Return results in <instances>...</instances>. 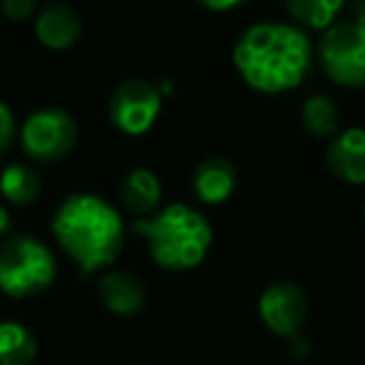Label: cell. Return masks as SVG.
Here are the masks:
<instances>
[{
  "label": "cell",
  "mask_w": 365,
  "mask_h": 365,
  "mask_svg": "<svg viewBox=\"0 0 365 365\" xmlns=\"http://www.w3.org/2000/svg\"><path fill=\"white\" fill-rule=\"evenodd\" d=\"M313 61L310 38L293 23H253L238 36L233 63L260 93H285L303 83Z\"/></svg>",
  "instance_id": "6da1fadb"
},
{
  "label": "cell",
  "mask_w": 365,
  "mask_h": 365,
  "mask_svg": "<svg viewBox=\"0 0 365 365\" xmlns=\"http://www.w3.org/2000/svg\"><path fill=\"white\" fill-rule=\"evenodd\" d=\"M51 233L83 273L115 263L125 245V225L118 208L96 193L68 195L53 213Z\"/></svg>",
  "instance_id": "7a4b0ae2"
},
{
  "label": "cell",
  "mask_w": 365,
  "mask_h": 365,
  "mask_svg": "<svg viewBox=\"0 0 365 365\" xmlns=\"http://www.w3.org/2000/svg\"><path fill=\"white\" fill-rule=\"evenodd\" d=\"M133 230L143 235L150 258L165 270L198 268L213 243L208 218L185 203L163 205L158 213L138 218Z\"/></svg>",
  "instance_id": "3957f363"
},
{
  "label": "cell",
  "mask_w": 365,
  "mask_h": 365,
  "mask_svg": "<svg viewBox=\"0 0 365 365\" xmlns=\"http://www.w3.org/2000/svg\"><path fill=\"white\" fill-rule=\"evenodd\" d=\"M58 263L36 235H13L0 243V290L11 298H33L53 285Z\"/></svg>",
  "instance_id": "277c9868"
},
{
  "label": "cell",
  "mask_w": 365,
  "mask_h": 365,
  "mask_svg": "<svg viewBox=\"0 0 365 365\" xmlns=\"http://www.w3.org/2000/svg\"><path fill=\"white\" fill-rule=\"evenodd\" d=\"M318 56L330 81L345 88H365V3L355 8V18L335 21L323 33Z\"/></svg>",
  "instance_id": "5b68a950"
},
{
  "label": "cell",
  "mask_w": 365,
  "mask_h": 365,
  "mask_svg": "<svg viewBox=\"0 0 365 365\" xmlns=\"http://www.w3.org/2000/svg\"><path fill=\"white\" fill-rule=\"evenodd\" d=\"M78 140L76 118L63 108H41L21 128V145L38 163H56L73 150Z\"/></svg>",
  "instance_id": "8992f818"
},
{
  "label": "cell",
  "mask_w": 365,
  "mask_h": 365,
  "mask_svg": "<svg viewBox=\"0 0 365 365\" xmlns=\"http://www.w3.org/2000/svg\"><path fill=\"white\" fill-rule=\"evenodd\" d=\"M163 110V91L145 78H128L108 98V118L125 135H143Z\"/></svg>",
  "instance_id": "52a82bcc"
},
{
  "label": "cell",
  "mask_w": 365,
  "mask_h": 365,
  "mask_svg": "<svg viewBox=\"0 0 365 365\" xmlns=\"http://www.w3.org/2000/svg\"><path fill=\"white\" fill-rule=\"evenodd\" d=\"M258 313L280 338H295L308 320V295L293 280H275L260 293Z\"/></svg>",
  "instance_id": "ba28073f"
},
{
  "label": "cell",
  "mask_w": 365,
  "mask_h": 365,
  "mask_svg": "<svg viewBox=\"0 0 365 365\" xmlns=\"http://www.w3.org/2000/svg\"><path fill=\"white\" fill-rule=\"evenodd\" d=\"M330 173L350 185L365 182V128H345L330 140L325 153Z\"/></svg>",
  "instance_id": "9c48e42d"
},
{
  "label": "cell",
  "mask_w": 365,
  "mask_h": 365,
  "mask_svg": "<svg viewBox=\"0 0 365 365\" xmlns=\"http://www.w3.org/2000/svg\"><path fill=\"white\" fill-rule=\"evenodd\" d=\"M83 18L68 3H48L36 16V38L46 48L66 51L81 41Z\"/></svg>",
  "instance_id": "30bf717a"
},
{
  "label": "cell",
  "mask_w": 365,
  "mask_h": 365,
  "mask_svg": "<svg viewBox=\"0 0 365 365\" xmlns=\"http://www.w3.org/2000/svg\"><path fill=\"white\" fill-rule=\"evenodd\" d=\"M235 182H238V170H235L233 160L225 155L205 158L193 170V193L200 203H225L233 195Z\"/></svg>",
  "instance_id": "8fae6325"
},
{
  "label": "cell",
  "mask_w": 365,
  "mask_h": 365,
  "mask_svg": "<svg viewBox=\"0 0 365 365\" xmlns=\"http://www.w3.org/2000/svg\"><path fill=\"white\" fill-rule=\"evenodd\" d=\"M98 298L110 313L133 315L145 305V288L133 273L110 270L98 280Z\"/></svg>",
  "instance_id": "7c38bea8"
},
{
  "label": "cell",
  "mask_w": 365,
  "mask_h": 365,
  "mask_svg": "<svg viewBox=\"0 0 365 365\" xmlns=\"http://www.w3.org/2000/svg\"><path fill=\"white\" fill-rule=\"evenodd\" d=\"M120 200L128 210H133L140 218L158 213L163 203L160 178L150 168H133L120 182Z\"/></svg>",
  "instance_id": "4fadbf2b"
},
{
  "label": "cell",
  "mask_w": 365,
  "mask_h": 365,
  "mask_svg": "<svg viewBox=\"0 0 365 365\" xmlns=\"http://www.w3.org/2000/svg\"><path fill=\"white\" fill-rule=\"evenodd\" d=\"M43 193V180L28 163H8L0 170V195L13 205H33Z\"/></svg>",
  "instance_id": "5bb4252c"
},
{
  "label": "cell",
  "mask_w": 365,
  "mask_h": 365,
  "mask_svg": "<svg viewBox=\"0 0 365 365\" xmlns=\"http://www.w3.org/2000/svg\"><path fill=\"white\" fill-rule=\"evenodd\" d=\"M38 355V340L31 328L16 320L0 323V365H31Z\"/></svg>",
  "instance_id": "9a60e30c"
},
{
  "label": "cell",
  "mask_w": 365,
  "mask_h": 365,
  "mask_svg": "<svg viewBox=\"0 0 365 365\" xmlns=\"http://www.w3.org/2000/svg\"><path fill=\"white\" fill-rule=\"evenodd\" d=\"M300 120L303 125L308 128L310 135H318V138H328L338 130L340 125V110L335 106L333 98L328 96H310L308 101L303 103L300 108Z\"/></svg>",
  "instance_id": "2e32d148"
},
{
  "label": "cell",
  "mask_w": 365,
  "mask_h": 365,
  "mask_svg": "<svg viewBox=\"0 0 365 365\" xmlns=\"http://www.w3.org/2000/svg\"><path fill=\"white\" fill-rule=\"evenodd\" d=\"M285 11L300 26L328 31L338 18V13L343 11V0H290Z\"/></svg>",
  "instance_id": "e0dca14e"
},
{
  "label": "cell",
  "mask_w": 365,
  "mask_h": 365,
  "mask_svg": "<svg viewBox=\"0 0 365 365\" xmlns=\"http://www.w3.org/2000/svg\"><path fill=\"white\" fill-rule=\"evenodd\" d=\"M16 115L6 101H0V155L13 145L16 140Z\"/></svg>",
  "instance_id": "ac0fdd59"
},
{
  "label": "cell",
  "mask_w": 365,
  "mask_h": 365,
  "mask_svg": "<svg viewBox=\"0 0 365 365\" xmlns=\"http://www.w3.org/2000/svg\"><path fill=\"white\" fill-rule=\"evenodd\" d=\"M0 11L6 13L11 21L21 23V21H28L31 16H36L38 6L33 0H6V3L0 6Z\"/></svg>",
  "instance_id": "d6986e66"
},
{
  "label": "cell",
  "mask_w": 365,
  "mask_h": 365,
  "mask_svg": "<svg viewBox=\"0 0 365 365\" xmlns=\"http://www.w3.org/2000/svg\"><path fill=\"white\" fill-rule=\"evenodd\" d=\"M203 8H208V11H230V8H240L238 0H205V3H200Z\"/></svg>",
  "instance_id": "ffe728a7"
},
{
  "label": "cell",
  "mask_w": 365,
  "mask_h": 365,
  "mask_svg": "<svg viewBox=\"0 0 365 365\" xmlns=\"http://www.w3.org/2000/svg\"><path fill=\"white\" fill-rule=\"evenodd\" d=\"M8 230H11V213L3 203H0V238H6Z\"/></svg>",
  "instance_id": "44dd1931"
},
{
  "label": "cell",
  "mask_w": 365,
  "mask_h": 365,
  "mask_svg": "<svg viewBox=\"0 0 365 365\" xmlns=\"http://www.w3.org/2000/svg\"><path fill=\"white\" fill-rule=\"evenodd\" d=\"M363 220H365V205H363Z\"/></svg>",
  "instance_id": "7402d4cb"
},
{
  "label": "cell",
  "mask_w": 365,
  "mask_h": 365,
  "mask_svg": "<svg viewBox=\"0 0 365 365\" xmlns=\"http://www.w3.org/2000/svg\"><path fill=\"white\" fill-rule=\"evenodd\" d=\"M133 365H145V363H133Z\"/></svg>",
  "instance_id": "603a6c76"
}]
</instances>
